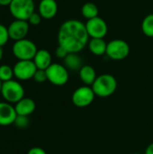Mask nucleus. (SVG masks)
I'll use <instances>...</instances> for the list:
<instances>
[{
	"instance_id": "nucleus-28",
	"label": "nucleus",
	"mask_w": 153,
	"mask_h": 154,
	"mask_svg": "<svg viewBox=\"0 0 153 154\" xmlns=\"http://www.w3.org/2000/svg\"><path fill=\"white\" fill-rule=\"evenodd\" d=\"M144 154H153V143H151L145 150V153Z\"/></svg>"
},
{
	"instance_id": "nucleus-10",
	"label": "nucleus",
	"mask_w": 153,
	"mask_h": 154,
	"mask_svg": "<svg viewBox=\"0 0 153 154\" xmlns=\"http://www.w3.org/2000/svg\"><path fill=\"white\" fill-rule=\"evenodd\" d=\"M14 75L19 80H29L33 78L37 68L33 60H18L13 67Z\"/></svg>"
},
{
	"instance_id": "nucleus-15",
	"label": "nucleus",
	"mask_w": 153,
	"mask_h": 154,
	"mask_svg": "<svg viewBox=\"0 0 153 154\" xmlns=\"http://www.w3.org/2000/svg\"><path fill=\"white\" fill-rule=\"evenodd\" d=\"M32 60H33L37 69L46 70L52 64L51 54L50 53L49 51H47L45 49L38 50Z\"/></svg>"
},
{
	"instance_id": "nucleus-32",
	"label": "nucleus",
	"mask_w": 153,
	"mask_h": 154,
	"mask_svg": "<svg viewBox=\"0 0 153 154\" xmlns=\"http://www.w3.org/2000/svg\"><path fill=\"white\" fill-rule=\"evenodd\" d=\"M133 154H142V153H133Z\"/></svg>"
},
{
	"instance_id": "nucleus-29",
	"label": "nucleus",
	"mask_w": 153,
	"mask_h": 154,
	"mask_svg": "<svg viewBox=\"0 0 153 154\" xmlns=\"http://www.w3.org/2000/svg\"><path fill=\"white\" fill-rule=\"evenodd\" d=\"M13 0H0V5L1 6H8Z\"/></svg>"
},
{
	"instance_id": "nucleus-11",
	"label": "nucleus",
	"mask_w": 153,
	"mask_h": 154,
	"mask_svg": "<svg viewBox=\"0 0 153 154\" xmlns=\"http://www.w3.org/2000/svg\"><path fill=\"white\" fill-rule=\"evenodd\" d=\"M7 28L10 39L16 42L26 38L29 32L30 24L27 21L14 19V21H13Z\"/></svg>"
},
{
	"instance_id": "nucleus-21",
	"label": "nucleus",
	"mask_w": 153,
	"mask_h": 154,
	"mask_svg": "<svg viewBox=\"0 0 153 154\" xmlns=\"http://www.w3.org/2000/svg\"><path fill=\"white\" fill-rule=\"evenodd\" d=\"M14 77V69L11 66L7 64L0 65V80L2 82L9 81L13 79Z\"/></svg>"
},
{
	"instance_id": "nucleus-1",
	"label": "nucleus",
	"mask_w": 153,
	"mask_h": 154,
	"mask_svg": "<svg viewBox=\"0 0 153 154\" xmlns=\"http://www.w3.org/2000/svg\"><path fill=\"white\" fill-rule=\"evenodd\" d=\"M86 25L78 19H69L61 23L58 32V44L69 53H78L88 44Z\"/></svg>"
},
{
	"instance_id": "nucleus-30",
	"label": "nucleus",
	"mask_w": 153,
	"mask_h": 154,
	"mask_svg": "<svg viewBox=\"0 0 153 154\" xmlns=\"http://www.w3.org/2000/svg\"><path fill=\"white\" fill-rule=\"evenodd\" d=\"M3 55H4V51H3V47H0V61L2 60Z\"/></svg>"
},
{
	"instance_id": "nucleus-14",
	"label": "nucleus",
	"mask_w": 153,
	"mask_h": 154,
	"mask_svg": "<svg viewBox=\"0 0 153 154\" xmlns=\"http://www.w3.org/2000/svg\"><path fill=\"white\" fill-rule=\"evenodd\" d=\"M14 108L17 116H29L35 111L36 104L33 99L24 97L16 104H14Z\"/></svg>"
},
{
	"instance_id": "nucleus-5",
	"label": "nucleus",
	"mask_w": 153,
	"mask_h": 154,
	"mask_svg": "<svg viewBox=\"0 0 153 154\" xmlns=\"http://www.w3.org/2000/svg\"><path fill=\"white\" fill-rule=\"evenodd\" d=\"M8 7L10 14L15 20L27 21L35 12L34 0H13Z\"/></svg>"
},
{
	"instance_id": "nucleus-12",
	"label": "nucleus",
	"mask_w": 153,
	"mask_h": 154,
	"mask_svg": "<svg viewBox=\"0 0 153 154\" xmlns=\"http://www.w3.org/2000/svg\"><path fill=\"white\" fill-rule=\"evenodd\" d=\"M17 116L14 106L7 102H0V126L14 125Z\"/></svg>"
},
{
	"instance_id": "nucleus-27",
	"label": "nucleus",
	"mask_w": 153,
	"mask_h": 154,
	"mask_svg": "<svg viewBox=\"0 0 153 154\" xmlns=\"http://www.w3.org/2000/svg\"><path fill=\"white\" fill-rule=\"evenodd\" d=\"M27 154H47V153H46V152H45L43 149H41V147H32V148H31V149L28 151Z\"/></svg>"
},
{
	"instance_id": "nucleus-6",
	"label": "nucleus",
	"mask_w": 153,
	"mask_h": 154,
	"mask_svg": "<svg viewBox=\"0 0 153 154\" xmlns=\"http://www.w3.org/2000/svg\"><path fill=\"white\" fill-rule=\"evenodd\" d=\"M130 53L128 42L122 39H115L107 42L106 55L113 60H124Z\"/></svg>"
},
{
	"instance_id": "nucleus-20",
	"label": "nucleus",
	"mask_w": 153,
	"mask_h": 154,
	"mask_svg": "<svg viewBox=\"0 0 153 154\" xmlns=\"http://www.w3.org/2000/svg\"><path fill=\"white\" fill-rule=\"evenodd\" d=\"M142 33L150 38H153V14H147L142 22Z\"/></svg>"
},
{
	"instance_id": "nucleus-22",
	"label": "nucleus",
	"mask_w": 153,
	"mask_h": 154,
	"mask_svg": "<svg viewBox=\"0 0 153 154\" xmlns=\"http://www.w3.org/2000/svg\"><path fill=\"white\" fill-rule=\"evenodd\" d=\"M10 39L9 37V32H8V28L5 26L4 24L0 23V47H3L5 45Z\"/></svg>"
},
{
	"instance_id": "nucleus-19",
	"label": "nucleus",
	"mask_w": 153,
	"mask_h": 154,
	"mask_svg": "<svg viewBox=\"0 0 153 154\" xmlns=\"http://www.w3.org/2000/svg\"><path fill=\"white\" fill-rule=\"evenodd\" d=\"M98 13L99 10L97 5L92 2H87L81 7V14L87 20H90L98 16Z\"/></svg>"
},
{
	"instance_id": "nucleus-25",
	"label": "nucleus",
	"mask_w": 153,
	"mask_h": 154,
	"mask_svg": "<svg viewBox=\"0 0 153 154\" xmlns=\"http://www.w3.org/2000/svg\"><path fill=\"white\" fill-rule=\"evenodd\" d=\"M42 20V17L41 16V14L38 12H34L33 14H32V15L28 18L27 22L29 23V24L31 25H39L41 23Z\"/></svg>"
},
{
	"instance_id": "nucleus-8",
	"label": "nucleus",
	"mask_w": 153,
	"mask_h": 154,
	"mask_svg": "<svg viewBox=\"0 0 153 154\" xmlns=\"http://www.w3.org/2000/svg\"><path fill=\"white\" fill-rule=\"evenodd\" d=\"M95 93L90 86H82L78 88L72 94V103L78 107H87L92 104L95 99Z\"/></svg>"
},
{
	"instance_id": "nucleus-31",
	"label": "nucleus",
	"mask_w": 153,
	"mask_h": 154,
	"mask_svg": "<svg viewBox=\"0 0 153 154\" xmlns=\"http://www.w3.org/2000/svg\"><path fill=\"white\" fill-rule=\"evenodd\" d=\"M2 84H3V82L0 80V91H1V88H2Z\"/></svg>"
},
{
	"instance_id": "nucleus-24",
	"label": "nucleus",
	"mask_w": 153,
	"mask_h": 154,
	"mask_svg": "<svg viewBox=\"0 0 153 154\" xmlns=\"http://www.w3.org/2000/svg\"><path fill=\"white\" fill-rule=\"evenodd\" d=\"M33 80L37 83H43L45 81L48 80L47 79V74H46V70L43 69H37L34 76H33Z\"/></svg>"
},
{
	"instance_id": "nucleus-26",
	"label": "nucleus",
	"mask_w": 153,
	"mask_h": 154,
	"mask_svg": "<svg viewBox=\"0 0 153 154\" xmlns=\"http://www.w3.org/2000/svg\"><path fill=\"white\" fill-rule=\"evenodd\" d=\"M68 54H69V52L63 47H61L60 45H58V47L56 48V51H55V55L57 58L64 60Z\"/></svg>"
},
{
	"instance_id": "nucleus-17",
	"label": "nucleus",
	"mask_w": 153,
	"mask_h": 154,
	"mask_svg": "<svg viewBox=\"0 0 153 154\" xmlns=\"http://www.w3.org/2000/svg\"><path fill=\"white\" fill-rule=\"evenodd\" d=\"M63 65L68 70L79 71L83 67V60L78 53H69L63 60Z\"/></svg>"
},
{
	"instance_id": "nucleus-23",
	"label": "nucleus",
	"mask_w": 153,
	"mask_h": 154,
	"mask_svg": "<svg viewBox=\"0 0 153 154\" xmlns=\"http://www.w3.org/2000/svg\"><path fill=\"white\" fill-rule=\"evenodd\" d=\"M14 125L17 128H25L29 125V119L28 116H17Z\"/></svg>"
},
{
	"instance_id": "nucleus-7",
	"label": "nucleus",
	"mask_w": 153,
	"mask_h": 154,
	"mask_svg": "<svg viewBox=\"0 0 153 154\" xmlns=\"http://www.w3.org/2000/svg\"><path fill=\"white\" fill-rule=\"evenodd\" d=\"M48 81L55 86H64L69 79V70L63 64L52 63L46 69Z\"/></svg>"
},
{
	"instance_id": "nucleus-18",
	"label": "nucleus",
	"mask_w": 153,
	"mask_h": 154,
	"mask_svg": "<svg viewBox=\"0 0 153 154\" xmlns=\"http://www.w3.org/2000/svg\"><path fill=\"white\" fill-rule=\"evenodd\" d=\"M79 79L86 86H92L97 78L96 69L90 65H83V67L78 71Z\"/></svg>"
},
{
	"instance_id": "nucleus-9",
	"label": "nucleus",
	"mask_w": 153,
	"mask_h": 154,
	"mask_svg": "<svg viewBox=\"0 0 153 154\" xmlns=\"http://www.w3.org/2000/svg\"><path fill=\"white\" fill-rule=\"evenodd\" d=\"M85 25L90 39L105 38L108 32V26L106 22L99 16H96L90 20H87Z\"/></svg>"
},
{
	"instance_id": "nucleus-2",
	"label": "nucleus",
	"mask_w": 153,
	"mask_h": 154,
	"mask_svg": "<svg viewBox=\"0 0 153 154\" xmlns=\"http://www.w3.org/2000/svg\"><path fill=\"white\" fill-rule=\"evenodd\" d=\"M91 88L96 97H108L115 92L117 88V80L111 74H102L97 76Z\"/></svg>"
},
{
	"instance_id": "nucleus-33",
	"label": "nucleus",
	"mask_w": 153,
	"mask_h": 154,
	"mask_svg": "<svg viewBox=\"0 0 153 154\" xmlns=\"http://www.w3.org/2000/svg\"><path fill=\"white\" fill-rule=\"evenodd\" d=\"M40 1H41V0H40Z\"/></svg>"
},
{
	"instance_id": "nucleus-16",
	"label": "nucleus",
	"mask_w": 153,
	"mask_h": 154,
	"mask_svg": "<svg viewBox=\"0 0 153 154\" xmlns=\"http://www.w3.org/2000/svg\"><path fill=\"white\" fill-rule=\"evenodd\" d=\"M90 52L96 56H103L106 52L107 42L104 38H91L87 44Z\"/></svg>"
},
{
	"instance_id": "nucleus-3",
	"label": "nucleus",
	"mask_w": 153,
	"mask_h": 154,
	"mask_svg": "<svg viewBox=\"0 0 153 154\" xmlns=\"http://www.w3.org/2000/svg\"><path fill=\"white\" fill-rule=\"evenodd\" d=\"M38 49L36 44L25 38L14 42L12 52L18 60H32Z\"/></svg>"
},
{
	"instance_id": "nucleus-13",
	"label": "nucleus",
	"mask_w": 153,
	"mask_h": 154,
	"mask_svg": "<svg viewBox=\"0 0 153 154\" xmlns=\"http://www.w3.org/2000/svg\"><path fill=\"white\" fill-rule=\"evenodd\" d=\"M58 4L56 0H41L38 5V13L42 19L50 20L56 16L58 13Z\"/></svg>"
},
{
	"instance_id": "nucleus-4",
	"label": "nucleus",
	"mask_w": 153,
	"mask_h": 154,
	"mask_svg": "<svg viewBox=\"0 0 153 154\" xmlns=\"http://www.w3.org/2000/svg\"><path fill=\"white\" fill-rule=\"evenodd\" d=\"M0 94L5 102L16 104L24 97V88L19 81L11 79L3 82Z\"/></svg>"
}]
</instances>
